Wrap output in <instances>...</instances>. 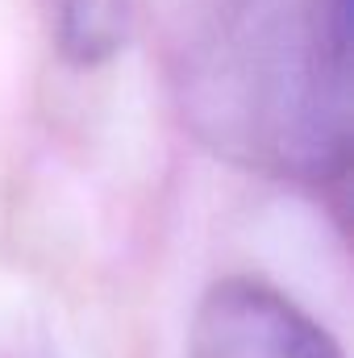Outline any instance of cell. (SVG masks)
Instances as JSON below:
<instances>
[{"label": "cell", "instance_id": "6da1fadb", "mask_svg": "<svg viewBox=\"0 0 354 358\" xmlns=\"http://www.w3.org/2000/svg\"><path fill=\"white\" fill-rule=\"evenodd\" d=\"M192 117L242 167L342 196L351 0H229L192 67Z\"/></svg>", "mask_w": 354, "mask_h": 358}, {"label": "cell", "instance_id": "7a4b0ae2", "mask_svg": "<svg viewBox=\"0 0 354 358\" xmlns=\"http://www.w3.org/2000/svg\"><path fill=\"white\" fill-rule=\"evenodd\" d=\"M187 358H346L288 292L255 275L217 279L187 325Z\"/></svg>", "mask_w": 354, "mask_h": 358}, {"label": "cell", "instance_id": "3957f363", "mask_svg": "<svg viewBox=\"0 0 354 358\" xmlns=\"http://www.w3.org/2000/svg\"><path fill=\"white\" fill-rule=\"evenodd\" d=\"M63 50L76 63H100L125 42V0H63Z\"/></svg>", "mask_w": 354, "mask_h": 358}]
</instances>
